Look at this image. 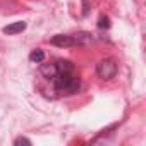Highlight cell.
<instances>
[{
    "label": "cell",
    "instance_id": "cell-3",
    "mask_svg": "<svg viewBox=\"0 0 146 146\" xmlns=\"http://www.w3.org/2000/svg\"><path fill=\"white\" fill-rule=\"evenodd\" d=\"M50 43L53 46H58V48H69V46H74V40H72V36L69 35H55Z\"/></svg>",
    "mask_w": 146,
    "mask_h": 146
},
{
    "label": "cell",
    "instance_id": "cell-6",
    "mask_svg": "<svg viewBox=\"0 0 146 146\" xmlns=\"http://www.w3.org/2000/svg\"><path fill=\"white\" fill-rule=\"evenodd\" d=\"M26 29V23L24 21H17V23H12L9 26L4 28V33L5 35H17V33H23Z\"/></svg>",
    "mask_w": 146,
    "mask_h": 146
},
{
    "label": "cell",
    "instance_id": "cell-9",
    "mask_svg": "<svg viewBox=\"0 0 146 146\" xmlns=\"http://www.w3.org/2000/svg\"><path fill=\"white\" fill-rule=\"evenodd\" d=\"M98 28L100 29H108L110 28V19L107 16H100L98 17Z\"/></svg>",
    "mask_w": 146,
    "mask_h": 146
},
{
    "label": "cell",
    "instance_id": "cell-7",
    "mask_svg": "<svg viewBox=\"0 0 146 146\" xmlns=\"http://www.w3.org/2000/svg\"><path fill=\"white\" fill-rule=\"evenodd\" d=\"M55 64H57V69H58V74H69V72L74 70V65H72V62H69V60H62L60 58Z\"/></svg>",
    "mask_w": 146,
    "mask_h": 146
},
{
    "label": "cell",
    "instance_id": "cell-5",
    "mask_svg": "<svg viewBox=\"0 0 146 146\" xmlns=\"http://www.w3.org/2000/svg\"><path fill=\"white\" fill-rule=\"evenodd\" d=\"M40 72H41V76H43V78H46V79H53V78L58 74V69H57V64H41Z\"/></svg>",
    "mask_w": 146,
    "mask_h": 146
},
{
    "label": "cell",
    "instance_id": "cell-8",
    "mask_svg": "<svg viewBox=\"0 0 146 146\" xmlns=\"http://www.w3.org/2000/svg\"><path fill=\"white\" fill-rule=\"evenodd\" d=\"M29 60L31 62H36V64H40V62H43L45 60V52L43 50H33L31 53H29Z\"/></svg>",
    "mask_w": 146,
    "mask_h": 146
},
{
    "label": "cell",
    "instance_id": "cell-4",
    "mask_svg": "<svg viewBox=\"0 0 146 146\" xmlns=\"http://www.w3.org/2000/svg\"><path fill=\"white\" fill-rule=\"evenodd\" d=\"M72 40H74V45H84V46H88V45H91L95 41L93 35L86 33V31H79L76 35H72Z\"/></svg>",
    "mask_w": 146,
    "mask_h": 146
},
{
    "label": "cell",
    "instance_id": "cell-2",
    "mask_svg": "<svg viewBox=\"0 0 146 146\" xmlns=\"http://www.w3.org/2000/svg\"><path fill=\"white\" fill-rule=\"evenodd\" d=\"M117 70H119V65H117L115 58H110V57H108V58H102V60L96 64V74H98V78H102V79H105V81L115 78Z\"/></svg>",
    "mask_w": 146,
    "mask_h": 146
},
{
    "label": "cell",
    "instance_id": "cell-1",
    "mask_svg": "<svg viewBox=\"0 0 146 146\" xmlns=\"http://www.w3.org/2000/svg\"><path fill=\"white\" fill-rule=\"evenodd\" d=\"M52 81H53L55 91L64 93V95H76L81 88L79 78L72 76V72H69V74H57Z\"/></svg>",
    "mask_w": 146,
    "mask_h": 146
},
{
    "label": "cell",
    "instance_id": "cell-10",
    "mask_svg": "<svg viewBox=\"0 0 146 146\" xmlns=\"http://www.w3.org/2000/svg\"><path fill=\"white\" fill-rule=\"evenodd\" d=\"M14 144H16V146H21V144H26V146H31V141H29L28 137H23V136H21V137H17V139L14 141Z\"/></svg>",
    "mask_w": 146,
    "mask_h": 146
}]
</instances>
